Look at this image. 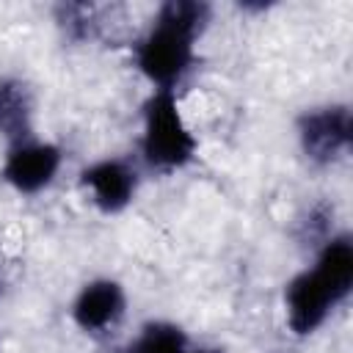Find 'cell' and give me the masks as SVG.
I'll list each match as a JSON object with an SVG mask.
<instances>
[{
  "mask_svg": "<svg viewBox=\"0 0 353 353\" xmlns=\"http://www.w3.org/2000/svg\"><path fill=\"white\" fill-rule=\"evenodd\" d=\"M207 14V6L193 0H171L160 8L135 55L138 69L152 80V85H157V91H174L193 66V47Z\"/></svg>",
  "mask_w": 353,
  "mask_h": 353,
  "instance_id": "1",
  "label": "cell"
},
{
  "mask_svg": "<svg viewBox=\"0 0 353 353\" xmlns=\"http://www.w3.org/2000/svg\"><path fill=\"white\" fill-rule=\"evenodd\" d=\"M353 287V243L334 237L323 245L312 270L298 273L287 284V323L295 334H312L323 325L328 312L347 298Z\"/></svg>",
  "mask_w": 353,
  "mask_h": 353,
  "instance_id": "2",
  "label": "cell"
},
{
  "mask_svg": "<svg viewBox=\"0 0 353 353\" xmlns=\"http://www.w3.org/2000/svg\"><path fill=\"white\" fill-rule=\"evenodd\" d=\"M143 160L157 171H176L196 154V138L188 130L174 91H154L143 105Z\"/></svg>",
  "mask_w": 353,
  "mask_h": 353,
  "instance_id": "3",
  "label": "cell"
},
{
  "mask_svg": "<svg viewBox=\"0 0 353 353\" xmlns=\"http://www.w3.org/2000/svg\"><path fill=\"white\" fill-rule=\"evenodd\" d=\"M298 138L312 163H334L350 146V110L345 105H328L303 113L298 121Z\"/></svg>",
  "mask_w": 353,
  "mask_h": 353,
  "instance_id": "4",
  "label": "cell"
},
{
  "mask_svg": "<svg viewBox=\"0 0 353 353\" xmlns=\"http://www.w3.org/2000/svg\"><path fill=\"white\" fill-rule=\"evenodd\" d=\"M58 165H61L58 146L41 141H22L11 146L3 165V179L19 193H39L55 179Z\"/></svg>",
  "mask_w": 353,
  "mask_h": 353,
  "instance_id": "5",
  "label": "cell"
},
{
  "mask_svg": "<svg viewBox=\"0 0 353 353\" xmlns=\"http://www.w3.org/2000/svg\"><path fill=\"white\" fill-rule=\"evenodd\" d=\"M124 314V292L110 279H97L85 284L72 306L74 323L88 334H102L113 328Z\"/></svg>",
  "mask_w": 353,
  "mask_h": 353,
  "instance_id": "6",
  "label": "cell"
},
{
  "mask_svg": "<svg viewBox=\"0 0 353 353\" xmlns=\"http://www.w3.org/2000/svg\"><path fill=\"white\" fill-rule=\"evenodd\" d=\"M83 185L99 210L119 212L132 201L135 171L121 160H99L83 171Z\"/></svg>",
  "mask_w": 353,
  "mask_h": 353,
  "instance_id": "7",
  "label": "cell"
},
{
  "mask_svg": "<svg viewBox=\"0 0 353 353\" xmlns=\"http://www.w3.org/2000/svg\"><path fill=\"white\" fill-rule=\"evenodd\" d=\"M33 102L30 91L19 80H0V135L11 143L30 141Z\"/></svg>",
  "mask_w": 353,
  "mask_h": 353,
  "instance_id": "8",
  "label": "cell"
},
{
  "mask_svg": "<svg viewBox=\"0 0 353 353\" xmlns=\"http://www.w3.org/2000/svg\"><path fill=\"white\" fill-rule=\"evenodd\" d=\"M124 353H188V339L171 323H149Z\"/></svg>",
  "mask_w": 353,
  "mask_h": 353,
  "instance_id": "9",
  "label": "cell"
},
{
  "mask_svg": "<svg viewBox=\"0 0 353 353\" xmlns=\"http://www.w3.org/2000/svg\"><path fill=\"white\" fill-rule=\"evenodd\" d=\"M196 353H218V350H196Z\"/></svg>",
  "mask_w": 353,
  "mask_h": 353,
  "instance_id": "10",
  "label": "cell"
}]
</instances>
